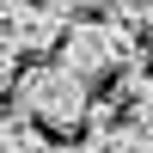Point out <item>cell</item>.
I'll list each match as a JSON object with an SVG mask.
<instances>
[{
    "label": "cell",
    "instance_id": "cell-6",
    "mask_svg": "<svg viewBox=\"0 0 153 153\" xmlns=\"http://www.w3.org/2000/svg\"><path fill=\"white\" fill-rule=\"evenodd\" d=\"M147 49H153V37H147Z\"/></svg>",
    "mask_w": 153,
    "mask_h": 153
},
{
    "label": "cell",
    "instance_id": "cell-4",
    "mask_svg": "<svg viewBox=\"0 0 153 153\" xmlns=\"http://www.w3.org/2000/svg\"><path fill=\"white\" fill-rule=\"evenodd\" d=\"M0 153H61V147H49V135L37 129V123L0 117Z\"/></svg>",
    "mask_w": 153,
    "mask_h": 153
},
{
    "label": "cell",
    "instance_id": "cell-5",
    "mask_svg": "<svg viewBox=\"0 0 153 153\" xmlns=\"http://www.w3.org/2000/svg\"><path fill=\"white\" fill-rule=\"evenodd\" d=\"M12 80H19V55L0 43V92H12Z\"/></svg>",
    "mask_w": 153,
    "mask_h": 153
},
{
    "label": "cell",
    "instance_id": "cell-1",
    "mask_svg": "<svg viewBox=\"0 0 153 153\" xmlns=\"http://www.w3.org/2000/svg\"><path fill=\"white\" fill-rule=\"evenodd\" d=\"M12 104L37 129H80L86 104H92V80H80L68 61H37V68H19Z\"/></svg>",
    "mask_w": 153,
    "mask_h": 153
},
{
    "label": "cell",
    "instance_id": "cell-2",
    "mask_svg": "<svg viewBox=\"0 0 153 153\" xmlns=\"http://www.w3.org/2000/svg\"><path fill=\"white\" fill-rule=\"evenodd\" d=\"M61 61H68L74 74H80V80H104V74H117L123 61H135V31H123L117 19H92V12H86V19H74L68 31H61Z\"/></svg>",
    "mask_w": 153,
    "mask_h": 153
},
{
    "label": "cell",
    "instance_id": "cell-3",
    "mask_svg": "<svg viewBox=\"0 0 153 153\" xmlns=\"http://www.w3.org/2000/svg\"><path fill=\"white\" fill-rule=\"evenodd\" d=\"M61 31H68V19L49 12L43 0H12V6L0 12V43H6L12 55H49V49L61 43Z\"/></svg>",
    "mask_w": 153,
    "mask_h": 153
}]
</instances>
